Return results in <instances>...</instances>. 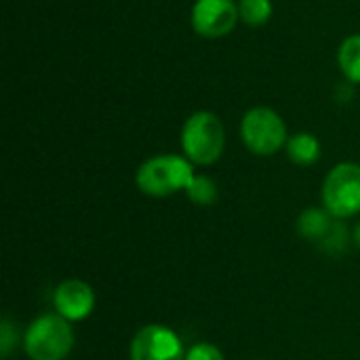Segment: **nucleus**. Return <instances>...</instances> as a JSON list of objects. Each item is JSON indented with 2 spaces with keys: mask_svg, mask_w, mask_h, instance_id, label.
I'll list each match as a JSON object with an SVG mask.
<instances>
[{
  "mask_svg": "<svg viewBox=\"0 0 360 360\" xmlns=\"http://www.w3.org/2000/svg\"><path fill=\"white\" fill-rule=\"evenodd\" d=\"M226 148V129L217 114L209 110L194 112L181 129L184 156L198 167L215 165Z\"/></svg>",
  "mask_w": 360,
  "mask_h": 360,
  "instance_id": "1",
  "label": "nucleus"
},
{
  "mask_svg": "<svg viewBox=\"0 0 360 360\" xmlns=\"http://www.w3.org/2000/svg\"><path fill=\"white\" fill-rule=\"evenodd\" d=\"M194 165L186 156L177 154H160L148 158L135 175L137 188L154 198H165L175 192L188 190L194 179Z\"/></svg>",
  "mask_w": 360,
  "mask_h": 360,
  "instance_id": "2",
  "label": "nucleus"
},
{
  "mask_svg": "<svg viewBox=\"0 0 360 360\" xmlns=\"http://www.w3.org/2000/svg\"><path fill=\"white\" fill-rule=\"evenodd\" d=\"M23 348L32 360H63L74 348L70 321L57 312L38 316L23 335Z\"/></svg>",
  "mask_w": 360,
  "mask_h": 360,
  "instance_id": "3",
  "label": "nucleus"
},
{
  "mask_svg": "<svg viewBox=\"0 0 360 360\" xmlns=\"http://www.w3.org/2000/svg\"><path fill=\"white\" fill-rule=\"evenodd\" d=\"M240 135L249 152L257 156H272L289 141L287 124L272 108H251L240 122Z\"/></svg>",
  "mask_w": 360,
  "mask_h": 360,
  "instance_id": "4",
  "label": "nucleus"
},
{
  "mask_svg": "<svg viewBox=\"0 0 360 360\" xmlns=\"http://www.w3.org/2000/svg\"><path fill=\"white\" fill-rule=\"evenodd\" d=\"M323 205L335 219L360 213V165L342 162L329 171L323 184Z\"/></svg>",
  "mask_w": 360,
  "mask_h": 360,
  "instance_id": "5",
  "label": "nucleus"
},
{
  "mask_svg": "<svg viewBox=\"0 0 360 360\" xmlns=\"http://www.w3.org/2000/svg\"><path fill=\"white\" fill-rule=\"evenodd\" d=\"M131 360H186L179 335L165 325H146L131 340Z\"/></svg>",
  "mask_w": 360,
  "mask_h": 360,
  "instance_id": "6",
  "label": "nucleus"
},
{
  "mask_svg": "<svg viewBox=\"0 0 360 360\" xmlns=\"http://www.w3.org/2000/svg\"><path fill=\"white\" fill-rule=\"evenodd\" d=\"M240 19L234 0H196L192 6V27L202 38H224Z\"/></svg>",
  "mask_w": 360,
  "mask_h": 360,
  "instance_id": "7",
  "label": "nucleus"
},
{
  "mask_svg": "<svg viewBox=\"0 0 360 360\" xmlns=\"http://www.w3.org/2000/svg\"><path fill=\"white\" fill-rule=\"evenodd\" d=\"M53 306L59 316H63L70 323H78V321H84L93 312L95 293L91 285H86L84 281L68 278L55 289Z\"/></svg>",
  "mask_w": 360,
  "mask_h": 360,
  "instance_id": "8",
  "label": "nucleus"
},
{
  "mask_svg": "<svg viewBox=\"0 0 360 360\" xmlns=\"http://www.w3.org/2000/svg\"><path fill=\"white\" fill-rule=\"evenodd\" d=\"M333 219L335 217L327 209H316V207L306 209L297 219V234L308 240L321 243L333 228V224H335Z\"/></svg>",
  "mask_w": 360,
  "mask_h": 360,
  "instance_id": "9",
  "label": "nucleus"
},
{
  "mask_svg": "<svg viewBox=\"0 0 360 360\" xmlns=\"http://www.w3.org/2000/svg\"><path fill=\"white\" fill-rule=\"evenodd\" d=\"M287 156L300 167H310L321 156V141L312 133H295L287 141Z\"/></svg>",
  "mask_w": 360,
  "mask_h": 360,
  "instance_id": "10",
  "label": "nucleus"
},
{
  "mask_svg": "<svg viewBox=\"0 0 360 360\" xmlns=\"http://www.w3.org/2000/svg\"><path fill=\"white\" fill-rule=\"evenodd\" d=\"M338 63H340L342 74L350 82L360 84V34L348 36L342 42L340 53H338Z\"/></svg>",
  "mask_w": 360,
  "mask_h": 360,
  "instance_id": "11",
  "label": "nucleus"
},
{
  "mask_svg": "<svg viewBox=\"0 0 360 360\" xmlns=\"http://www.w3.org/2000/svg\"><path fill=\"white\" fill-rule=\"evenodd\" d=\"M188 198L194 202V205H200V207H209L217 200V186L211 177L207 175H194V179L190 181L188 190H186Z\"/></svg>",
  "mask_w": 360,
  "mask_h": 360,
  "instance_id": "12",
  "label": "nucleus"
},
{
  "mask_svg": "<svg viewBox=\"0 0 360 360\" xmlns=\"http://www.w3.org/2000/svg\"><path fill=\"white\" fill-rule=\"evenodd\" d=\"M238 15L247 25H262L272 17L270 0H238Z\"/></svg>",
  "mask_w": 360,
  "mask_h": 360,
  "instance_id": "13",
  "label": "nucleus"
},
{
  "mask_svg": "<svg viewBox=\"0 0 360 360\" xmlns=\"http://www.w3.org/2000/svg\"><path fill=\"white\" fill-rule=\"evenodd\" d=\"M346 243H348V230L344 228V224L335 221L329 234L321 240V247L329 253H342L346 249Z\"/></svg>",
  "mask_w": 360,
  "mask_h": 360,
  "instance_id": "14",
  "label": "nucleus"
},
{
  "mask_svg": "<svg viewBox=\"0 0 360 360\" xmlns=\"http://www.w3.org/2000/svg\"><path fill=\"white\" fill-rule=\"evenodd\" d=\"M186 360H224V354L219 352V348H215L213 344H194L188 352Z\"/></svg>",
  "mask_w": 360,
  "mask_h": 360,
  "instance_id": "15",
  "label": "nucleus"
},
{
  "mask_svg": "<svg viewBox=\"0 0 360 360\" xmlns=\"http://www.w3.org/2000/svg\"><path fill=\"white\" fill-rule=\"evenodd\" d=\"M15 344H17V333H15L13 325L4 319L2 321V327H0V352H2L4 359L11 354V350H13Z\"/></svg>",
  "mask_w": 360,
  "mask_h": 360,
  "instance_id": "16",
  "label": "nucleus"
},
{
  "mask_svg": "<svg viewBox=\"0 0 360 360\" xmlns=\"http://www.w3.org/2000/svg\"><path fill=\"white\" fill-rule=\"evenodd\" d=\"M354 243L360 247V224H356V228H354Z\"/></svg>",
  "mask_w": 360,
  "mask_h": 360,
  "instance_id": "17",
  "label": "nucleus"
}]
</instances>
